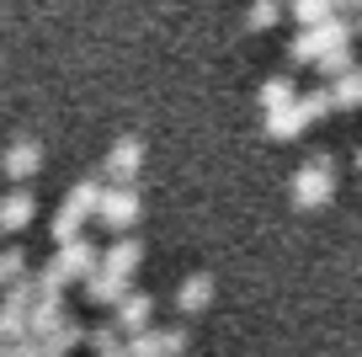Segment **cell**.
Segmentation results:
<instances>
[{"mask_svg":"<svg viewBox=\"0 0 362 357\" xmlns=\"http://www.w3.org/2000/svg\"><path fill=\"white\" fill-rule=\"evenodd\" d=\"M325 91H330V107H362V64L346 69V75H336Z\"/></svg>","mask_w":362,"mask_h":357,"instance_id":"16","label":"cell"},{"mask_svg":"<svg viewBox=\"0 0 362 357\" xmlns=\"http://www.w3.org/2000/svg\"><path fill=\"white\" fill-rule=\"evenodd\" d=\"M86 341L96 346V357H128V336L117 325H96V331H86Z\"/></svg>","mask_w":362,"mask_h":357,"instance_id":"17","label":"cell"},{"mask_svg":"<svg viewBox=\"0 0 362 357\" xmlns=\"http://www.w3.org/2000/svg\"><path fill=\"white\" fill-rule=\"evenodd\" d=\"M256 101H261V112H277V107H288V101H298V80H293V75H272L267 86L256 91Z\"/></svg>","mask_w":362,"mask_h":357,"instance_id":"14","label":"cell"},{"mask_svg":"<svg viewBox=\"0 0 362 357\" xmlns=\"http://www.w3.org/2000/svg\"><path fill=\"white\" fill-rule=\"evenodd\" d=\"M37 166H43V144L37 139H11L0 149V171L11 181H22V187H27V176H37Z\"/></svg>","mask_w":362,"mask_h":357,"instance_id":"6","label":"cell"},{"mask_svg":"<svg viewBox=\"0 0 362 357\" xmlns=\"http://www.w3.org/2000/svg\"><path fill=\"white\" fill-rule=\"evenodd\" d=\"M320 69H325V75L336 80V75H346V69H357V59H351V48H336V54H325V59H320Z\"/></svg>","mask_w":362,"mask_h":357,"instance_id":"22","label":"cell"},{"mask_svg":"<svg viewBox=\"0 0 362 357\" xmlns=\"http://www.w3.org/2000/svg\"><path fill=\"white\" fill-rule=\"evenodd\" d=\"M336 198V160L330 155H315L293 171V203L298 208H320V203Z\"/></svg>","mask_w":362,"mask_h":357,"instance_id":"2","label":"cell"},{"mask_svg":"<svg viewBox=\"0 0 362 357\" xmlns=\"http://www.w3.org/2000/svg\"><path fill=\"white\" fill-rule=\"evenodd\" d=\"M117 310V331L123 336H139V331H149V314H155V299H149V293H123V299L112 304Z\"/></svg>","mask_w":362,"mask_h":357,"instance_id":"9","label":"cell"},{"mask_svg":"<svg viewBox=\"0 0 362 357\" xmlns=\"http://www.w3.org/2000/svg\"><path fill=\"white\" fill-rule=\"evenodd\" d=\"M208 299H214V278H208V272H192V278H181V288H176V304H181L187 314L208 310Z\"/></svg>","mask_w":362,"mask_h":357,"instance_id":"11","label":"cell"},{"mask_svg":"<svg viewBox=\"0 0 362 357\" xmlns=\"http://www.w3.org/2000/svg\"><path fill=\"white\" fill-rule=\"evenodd\" d=\"M96 203H102V181H96V176H80V181H75V187H69V198H64V208H69V213H75V219H80V224H86V219H90V213H96Z\"/></svg>","mask_w":362,"mask_h":357,"instance_id":"12","label":"cell"},{"mask_svg":"<svg viewBox=\"0 0 362 357\" xmlns=\"http://www.w3.org/2000/svg\"><path fill=\"white\" fill-rule=\"evenodd\" d=\"M33 213H37L33 187H11L6 198H0V230H27V224H33Z\"/></svg>","mask_w":362,"mask_h":357,"instance_id":"10","label":"cell"},{"mask_svg":"<svg viewBox=\"0 0 362 357\" xmlns=\"http://www.w3.org/2000/svg\"><path fill=\"white\" fill-rule=\"evenodd\" d=\"M261 128H267L272 139L304 134V112H298V101H288V107H277V112H261Z\"/></svg>","mask_w":362,"mask_h":357,"instance_id":"13","label":"cell"},{"mask_svg":"<svg viewBox=\"0 0 362 357\" xmlns=\"http://www.w3.org/2000/svg\"><path fill=\"white\" fill-rule=\"evenodd\" d=\"M283 11H288L283 0H250L245 27H250V33H267V27H277V22H283Z\"/></svg>","mask_w":362,"mask_h":357,"instance_id":"18","label":"cell"},{"mask_svg":"<svg viewBox=\"0 0 362 357\" xmlns=\"http://www.w3.org/2000/svg\"><path fill=\"white\" fill-rule=\"evenodd\" d=\"M357 171H362V149H357Z\"/></svg>","mask_w":362,"mask_h":357,"instance_id":"24","label":"cell"},{"mask_svg":"<svg viewBox=\"0 0 362 357\" xmlns=\"http://www.w3.org/2000/svg\"><path fill=\"white\" fill-rule=\"evenodd\" d=\"M139 187L134 181H117V187H102V203H96V219L107 224V230H128V224L139 219Z\"/></svg>","mask_w":362,"mask_h":357,"instance_id":"3","label":"cell"},{"mask_svg":"<svg viewBox=\"0 0 362 357\" xmlns=\"http://www.w3.org/2000/svg\"><path fill=\"white\" fill-rule=\"evenodd\" d=\"M288 11H293V22L320 27V22H330V16H336V0H288Z\"/></svg>","mask_w":362,"mask_h":357,"instance_id":"19","label":"cell"},{"mask_svg":"<svg viewBox=\"0 0 362 357\" xmlns=\"http://www.w3.org/2000/svg\"><path fill=\"white\" fill-rule=\"evenodd\" d=\"M139 261H144V246H139V240H128V234H123V240H112V246H107L102 251V256H96V267H102V272H112V278H134V272H139Z\"/></svg>","mask_w":362,"mask_h":357,"instance_id":"7","label":"cell"},{"mask_svg":"<svg viewBox=\"0 0 362 357\" xmlns=\"http://www.w3.org/2000/svg\"><path fill=\"white\" fill-rule=\"evenodd\" d=\"M123 293H128V283H123V278H112V272H102V267L86 278V299H90V304H117Z\"/></svg>","mask_w":362,"mask_h":357,"instance_id":"15","label":"cell"},{"mask_svg":"<svg viewBox=\"0 0 362 357\" xmlns=\"http://www.w3.org/2000/svg\"><path fill=\"white\" fill-rule=\"evenodd\" d=\"M48 272H54L59 283H86L90 272H96V246H90L86 234L69 240V246H59V256L48 261Z\"/></svg>","mask_w":362,"mask_h":357,"instance_id":"5","label":"cell"},{"mask_svg":"<svg viewBox=\"0 0 362 357\" xmlns=\"http://www.w3.org/2000/svg\"><path fill=\"white\" fill-rule=\"evenodd\" d=\"M298 112H304V123L325 118V112H330V91H325V86H315V91H298Z\"/></svg>","mask_w":362,"mask_h":357,"instance_id":"21","label":"cell"},{"mask_svg":"<svg viewBox=\"0 0 362 357\" xmlns=\"http://www.w3.org/2000/svg\"><path fill=\"white\" fill-rule=\"evenodd\" d=\"M139 166H144V139H134V134L112 139V149H107V176L134 181V171H139Z\"/></svg>","mask_w":362,"mask_h":357,"instance_id":"8","label":"cell"},{"mask_svg":"<svg viewBox=\"0 0 362 357\" xmlns=\"http://www.w3.org/2000/svg\"><path fill=\"white\" fill-rule=\"evenodd\" d=\"M336 48H351V16H330V22H320V27H304V33L288 43V59L320 64V59L336 54Z\"/></svg>","mask_w":362,"mask_h":357,"instance_id":"1","label":"cell"},{"mask_svg":"<svg viewBox=\"0 0 362 357\" xmlns=\"http://www.w3.org/2000/svg\"><path fill=\"white\" fill-rule=\"evenodd\" d=\"M27 278V256H22V251H0V288H16V283H22Z\"/></svg>","mask_w":362,"mask_h":357,"instance_id":"20","label":"cell"},{"mask_svg":"<svg viewBox=\"0 0 362 357\" xmlns=\"http://www.w3.org/2000/svg\"><path fill=\"white\" fill-rule=\"evenodd\" d=\"M351 33H362V11H357V22H351Z\"/></svg>","mask_w":362,"mask_h":357,"instance_id":"23","label":"cell"},{"mask_svg":"<svg viewBox=\"0 0 362 357\" xmlns=\"http://www.w3.org/2000/svg\"><path fill=\"white\" fill-rule=\"evenodd\" d=\"M181 352H187L181 325H149V331L128 336V357H181Z\"/></svg>","mask_w":362,"mask_h":357,"instance_id":"4","label":"cell"}]
</instances>
